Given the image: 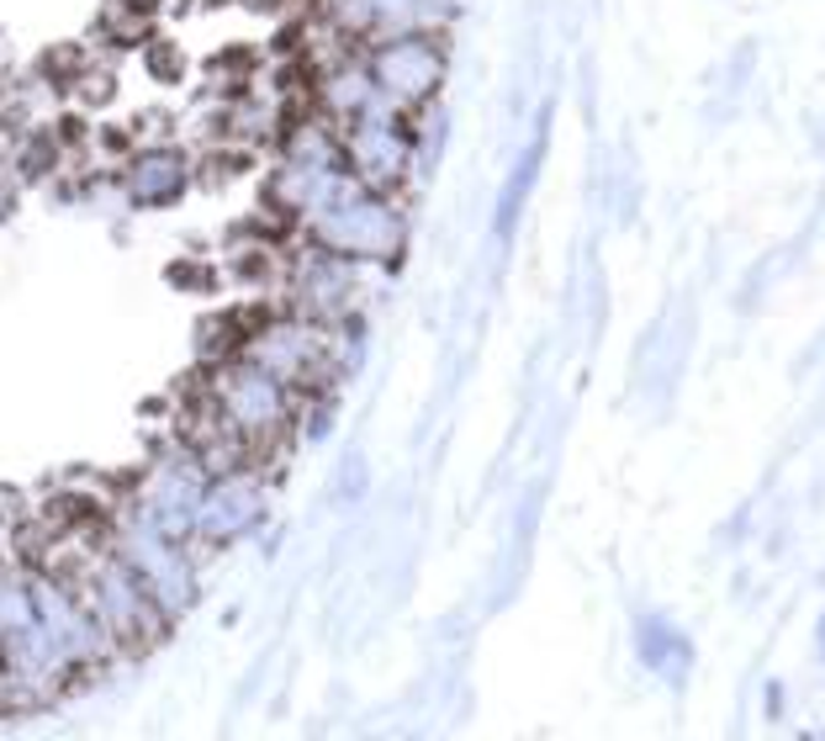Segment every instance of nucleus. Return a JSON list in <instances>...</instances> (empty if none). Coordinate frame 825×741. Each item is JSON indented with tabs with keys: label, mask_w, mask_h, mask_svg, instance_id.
I'll use <instances>...</instances> for the list:
<instances>
[{
	"label": "nucleus",
	"mask_w": 825,
	"mask_h": 741,
	"mask_svg": "<svg viewBox=\"0 0 825 741\" xmlns=\"http://www.w3.org/2000/svg\"><path fill=\"white\" fill-rule=\"evenodd\" d=\"M101 540H106V551H112L117 562H127V567L138 573V582H143L149 599H154V610H160L169 625H180V619L202 604V562H196V545L169 540L165 530H154L143 514H132L127 503H112V514H106V525H101Z\"/></svg>",
	"instance_id": "nucleus-1"
},
{
	"label": "nucleus",
	"mask_w": 825,
	"mask_h": 741,
	"mask_svg": "<svg viewBox=\"0 0 825 741\" xmlns=\"http://www.w3.org/2000/svg\"><path fill=\"white\" fill-rule=\"evenodd\" d=\"M270 514V472L265 466H239L228 477H212L196 514V556L202 551H228L244 536H254Z\"/></svg>",
	"instance_id": "nucleus-5"
},
{
	"label": "nucleus",
	"mask_w": 825,
	"mask_h": 741,
	"mask_svg": "<svg viewBox=\"0 0 825 741\" xmlns=\"http://www.w3.org/2000/svg\"><path fill=\"white\" fill-rule=\"evenodd\" d=\"M635 657H640V667L667 673L672 683H683L688 667H694V641L667 615H640L635 619Z\"/></svg>",
	"instance_id": "nucleus-8"
},
{
	"label": "nucleus",
	"mask_w": 825,
	"mask_h": 741,
	"mask_svg": "<svg viewBox=\"0 0 825 741\" xmlns=\"http://www.w3.org/2000/svg\"><path fill=\"white\" fill-rule=\"evenodd\" d=\"M206 482L212 477L196 466V455L186 451V445H175V451L154 455L143 472H132V482L117 493V503H127L132 514H143L169 540L196 545V514H202Z\"/></svg>",
	"instance_id": "nucleus-3"
},
{
	"label": "nucleus",
	"mask_w": 825,
	"mask_h": 741,
	"mask_svg": "<svg viewBox=\"0 0 825 741\" xmlns=\"http://www.w3.org/2000/svg\"><path fill=\"white\" fill-rule=\"evenodd\" d=\"M196 180V165L169 149V143H154V149H132L123 165V191L132 206H169L186 197V186Z\"/></svg>",
	"instance_id": "nucleus-6"
},
{
	"label": "nucleus",
	"mask_w": 825,
	"mask_h": 741,
	"mask_svg": "<svg viewBox=\"0 0 825 741\" xmlns=\"http://www.w3.org/2000/svg\"><path fill=\"white\" fill-rule=\"evenodd\" d=\"M434 80H440V59L423 42H403L376 59V90H386L392 101H423Z\"/></svg>",
	"instance_id": "nucleus-7"
},
{
	"label": "nucleus",
	"mask_w": 825,
	"mask_h": 741,
	"mask_svg": "<svg viewBox=\"0 0 825 741\" xmlns=\"http://www.w3.org/2000/svg\"><path fill=\"white\" fill-rule=\"evenodd\" d=\"M202 403L239 440H244L254 461L270 472V461L265 455H276L287 445V435L296 429V418H302V398L281 387L270 370L249 366V361H223V366H206V392Z\"/></svg>",
	"instance_id": "nucleus-2"
},
{
	"label": "nucleus",
	"mask_w": 825,
	"mask_h": 741,
	"mask_svg": "<svg viewBox=\"0 0 825 741\" xmlns=\"http://www.w3.org/2000/svg\"><path fill=\"white\" fill-rule=\"evenodd\" d=\"M0 715H5V657H0Z\"/></svg>",
	"instance_id": "nucleus-12"
},
{
	"label": "nucleus",
	"mask_w": 825,
	"mask_h": 741,
	"mask_svg": "<svg viewBox=\"0 0 825 741\" xmlns=\"http://www.w3.org/2000/svg\"><path fill=\"white\" fill-rule=\"evenodd\" d=\"M762 709H767V720L784 715V683H767V689H762Z\"/></svg>",
	"instance_id": "nucleus-10"
},
{
	"label": "nucleus",
	"mask_w": 825,
	"mask_h": 741,
	"mask_svg": "<svg viewBox=\"0 0 825 741\" xmlns=\"http://www.w3.org/2000/svg\"><path fill=\"white\" fill-rule=\"evenodd\" d=\"M815 652H821V657H825V610H821V615H815Z\"/></svg>",
	"instance_id": "nucleus-11"
},
{
	"label": "nucleus",
	"mask_w": 825,
	"mask_h": 741,
	"mask_svg": "<svg viewBox=\"0 0 825 741\" xmlns=\"http://www.w3.org/2000/svg\"><path fill=\"white\" fill-rule=\"evenodd\" d=\"M540 165H545V117H540L535 127V138L524 143V154L513 160V169H508V180H503V197H497V212H493V228H497V239L508 244L513 239V223H519V212H524V197L535 191V180H540Z\"/></svg>",
	"instance_id": "nucleus-9"
},
{
	"label": "nucleus",
	"mask_w": 825,
	"mask_h": 741,
	"mask_svg": "<svg viewBox=\"0 0 825 741\" xmlns=\"http://www.w3.org/2000/svg\"><path fill=\"white\" fill-rule=\"evenodd\" d=\"M33 604H38V625L48 630V641L69 657V667H75L80 678L101 673L106 662L117 657V646L106 641V630L85 610V599L69 588V577L48 573V567H33Z\"/></svg>",
	"instance_id": "nucleus-4"
}]
</instances>
